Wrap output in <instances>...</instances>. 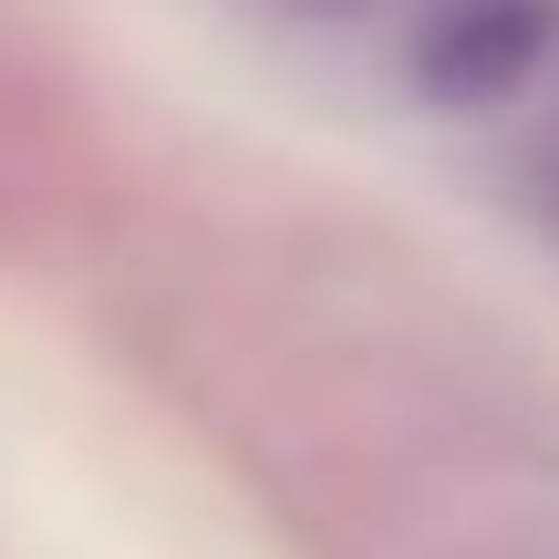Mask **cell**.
I'll list each match as a JSON object with an SVG mask.
<instances>
[{
  "label": "cell",
  "mask_w": 559,
  "mask_h": 559,
  "mask_svg": "<svg viewBox=\"0 0 559 559\" xmlns=\"http://www.w3.org/2000/svg\"><path fill=\"white\" fill-rule=\"evenodd\" d=\"M539 52H549V0H445L425 32V83L456 104H487L508 83H528Z\"/></svg>",
  "instance_id": "obj_1"
},
{
  "label": "cell",
  "mask_w": 559,
  "mask_h": 559,
  "mask_svg": "<svg viewBox=\"0 0 559 559\" xmlns=\"http://www.w3.org/2000/svg\"><path fill=\"white\" fill-rule=\"evenodd\" d=\"M290 11H373V0H290Z\"/></svg>",
  "instance_id": "obj_2"
},
{
  "label": "cell",
  "mask_w": 559,
  "mask_h": 559,
  "mask_svg": "<svg viewBox=\"0 0 559 559\" xmlns=\"http://www.w3.org/2000/svg\"><path fill=\"white\" fill-rule=\"evenodd\" d=\"M549 207H559V156H549Z\"/></svg>",
  "instance_id": "obj_3"
}]
</instances>
